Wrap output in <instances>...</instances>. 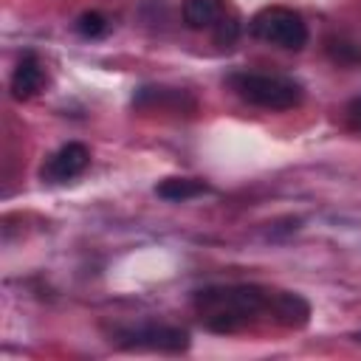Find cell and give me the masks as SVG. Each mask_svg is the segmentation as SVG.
<instances>
[{
	"mask_svg": "<svg viewBox=\"0 0 361 361\" xmlns=\"http://www.w3.org/2000/svg\"><path fill=\"white\" fill-rule=\"evenodd\" d=\"M274 290H262L257 285H228V288H206L197 290L195 307L203 324L214 333H234L248 324L259 313H271Z\"/></svg>",
	"mask_w": 361,
	"mask_h": 361,
	"instance_id": "6da1fadb",
	"label": "cell"
},
{
	"mask_svg": "<svg viewBox=\"0 0 361 361\" xmlns=\"http://www.w3.org/2000/svg\"><path fill=\"white\" fill-rule=\"evenodd\" d=\"M228 87L248 104L265 107V110H290L302 102V85L290 76L279 73H254L240 71L228 76Z\"/></svg>",
	"mask_w": 361,
	"mask_h": 361,
	"instance_id": "7a4b0ae2",
	"label": "cell"
},
{
	"mask_svg": "<svg viewBox=\"0 0 361 361\" xmlns=\"http://www.w3.org/2000/svg\"><path fill=\"white\" fill-rule=\"evenodd\" d=\"M248 31H251V37L279 45V48H288V51H299L307 42L305 20L293 8H285V6H268V8L257 11L248 23Z\"/></svg>",
	"mask_w": 361,
	"mask_h": 361,
	"instance_id": "3957f363",
	"label": "cell"
},
{
	"mask_svg": "<svg viewBox=\"0 0 361 361\" xmlns=\"http://www.w3.org/2000/svg\"><path fill=\"white\" fill-rule=\"evenodd\" d=\"M124 347H138V350H161V353H180L189 347V333L180 327L169 324H141L130 327L118 336Z\"/></svg>",
	"mask_w": 361,
	"mask_h": 361,
	"instance_id": "277c9868",
	"label": "cell"
},
{
	"mask_svg": "<svg viewBox=\"0 0 361 361\" xmlns=\"http://www.w3.org/2000/svg\"><path fill=\"white\" fill-rule=\"evenodd\" d=\"M87 161H90L87 147L71 141V144H62L54 155H48V161L42 164L39 175H42V180H48V183H65V180L76 178V175L87 166Z\"/></svg>",
	"mask_w": 361,
	"mask_h": 361,
	"instance_id": "5b68a950",
	"label": "cell"
},
{
	"mask_svg": "<svg viewBox=\"0 0 361 361\" xmlns=\"http://www.w3.org/2000/svg\"><path fill=\"white\" fill-rule=\"evenodd\" d=\"M42 85H45V71H42L39 59L34 54H25L11 73V96L14 99H31L42 90Z\"/></svg>",
	"mask_w": 361,
	"mask_h": 361,
	"instance_id": "8992f818",
	"label": "cell"
},
{
	"mask_svg": "<svg viewBox=\"0 0 361 361\" xmlns=\"http://www.w3.org/2000/svg\"><path fill=\"white\" fill-rule=\"evenodd\" d=\"M271 316L288 327H305L307 324V316H310V305L299 296V293H290V290H274V299H271Z\"/></svg>",
	"mask_w": 361,
	"mask_h": 361,
	"instance_id": "52a82bcc",
	"label": "cell"
},
{
	"mask_svg": "<svg viewBox=\"0 0 361 361\" xmlns=\"http://www.w3.org/2000/svg\"><path fill=\"white\" fill-rule=\"evenodd\" d=\"M226 17V0H183V23L189 28H214Z\"/></svg>",
	"mask_w": 361,
	"mask_h": 361,
	"instance_id": "ba28073f",
	"label": "cell"
},
{
	"mask_svg": "<svg viewBox=\"0 0 361 361\" xmlns=\"http://www.w3.org/2000/svg\"><path fill=\"white\" fill-rule=\"evenodd\" d=\"M209 192V183L203 180H195V178H164L158 186H155V195L164 197V200H189V197H197Z\"/></svg>",
	"mask_w": 361,
	"mask_h": 361,
	"instance_id": "9c48e42d",
	"label": "cell"
},
{
	"mask_svg": "<svg viewBox=\"0 0 361 361\" xmlns=\"http://www.w3.org/2000/svg\"><path fill=\"white\" fill-rule=\"evenodd\" d=\"M327 56L341 65V68H361V42L355 39H344V37H333L327 39Z\"/></svg>",
	"mask_w": 361,
	"mask_h": 361,
	"instance_id": "30bf717a",
	"label": "cell"
},
{
	"mask_svg": "<svg viewBox=\"0 0 361 361\" xmlns=\"http://www.w3.org/2000/svg\"><path fill=\"white\" fill-rule=\"evenodd\" d=\"M73 28H76V34H82V37H87V39H96V37H102V34L107 31V20H104L99 11H85V14L76 17Z\"/></svg>",
	"mask_w": 361,
	"mask_h": 361,
	"instance_id": "8fae6325",
	"label": "cell"
},
{
	"mask_svg": "<svg viewBox=\"0 0 361 361\" xmlns=\"http://www.w3.org/2000/svg\"><path fill=\"white\" fill-rule=\"evenodd\" d=\"M237 34H240V20H237V14H226V17L214 25V42H217V45H231V42L237 39Z\"/></svg>",
	"mask_w": 361,
	"mask_h": 361,
	"instance_id": "7c38bea8",
	"label": "cell"
},
{
	"mask_svg": "<svg viewBox=\"0 0 361 361\" xmlns=\"http://www.w3.org/2000/svg\"><path fill=\"white\" fill-rule=\"evenodd\" d=\"M347 121H350L353 130L361 133V93L355 99H350V104H347Z\"/></svg>",
	"mask_w": 361,
	"mask_h": 361,
	"instance_id": "4fadbf2b",
	"label": "cell"
}]
</instances>
